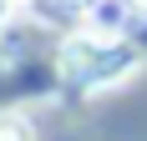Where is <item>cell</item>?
Here are the masks:
<instances>
[{
    "mask_svg": "<svg viewBox=\"0 0 147 141\" xmlns=\"http://www.w3.org/2000/svg\"><path fill=\"white\" fill-rule=\"evenodd\" d=\"M122 66H127V51L112 35H96V30H81V35H71L61 45V70L71 81H102V76H112Z\"/></svg>",
    "mask_w": 147,
    "mask_h": 141,
    "instance_id": "1",
    "label": "cell"
},
{
    "mask_svg": "<svg viewBox=\"0 0 147 141\" xmlns=\"http://www.w3.org/2000/svg\"><path fill=\"white\" fill-rule=\"evenodd\" d=\"M15 5H20V0H0V25L10 20V10H15Z\"/></svg>",
    "mask_w": 147,
    "mask_h": 141,
    "instance_id": "3",
    "label": "cell"
},
{
    "mask_svg": "<svg viewBox=\"0 0 147 141\" xmlns=\"http://www.w3.org/2000/svg\"><path fill=\"white\" fill-rule=\"evenodd\" d=\"M0 141H36L30 116H20V111H0Z\"/></svg>",
    "mask_w": 147,
    "mask_h": 141,
    "instance_id": "2",
    "label": "cell"
},
{
    "mask_svg": "<svg viewBox=\"0 0 147 141\" xmlns=\"http://www.w3.org/2000/svg\"><path fill=\"white\" fill-rule=\"evenodd\" d=\"M142 5H147V0H142Z\"/></svg>",
    "mask_w": 147,
    "mask_h": 141,
    "instance_id": "4",
    "label": "cell"
}]
</instances>
